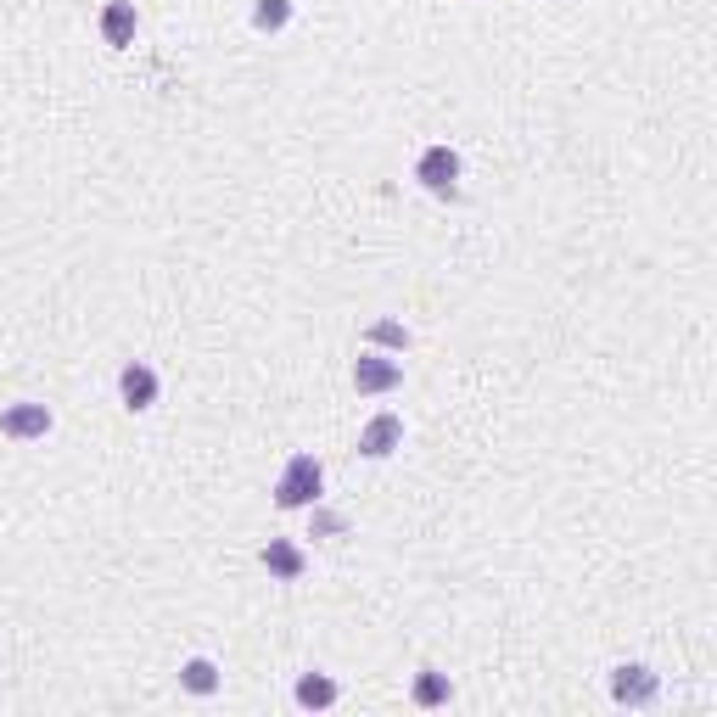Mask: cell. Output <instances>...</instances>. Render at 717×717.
<instances>
[{"instance_id":"6da1fadb","label":"cell","mask_w":717,"mask_h":717,"mask_svg":"<svg viewBox=\"0 0 717 717\" xmlns=\"http://www.w3.org/2000/svg\"><path fill=\"white\" fill-rule=\"evenodd\" d=\"M320 482H325L320 460H314V454H292V460H286V471H281V482H275V505H281V510H309V505H320Z\"/></svg>"},{"instance_id":"7a4b0ae2","label":"cell","mask_w":717,"mask_h":717,"mask_svg":"<svg viewBox=\"0 0 717 717\" xmlns=\"http://www.w3.org/2000/svg\"><path fill=\"white\" fill-rule=\"evenodd\" d=\"M415 180H421L426 191H437V197H449L454 180H460V152H449V146H426L421 163H415Z\"/></svg>"},{"instance_id":"3957f363","label":"cell","mask_w":717,"mask_h":717,"mask_svg":"<svg viewBox=\"0 0 717 717\" xmlns=\"http://www.w3.org/2000/svg\"><path fill=\"white\" fill-rule=\"evenodd\" d=\"M0 432L17 437V443H29V437H45V432H51V409H45V404H29V398H23V404H12L6 415H0Z\"/></svg>"},{"instance_id":"277c9868","label":"cell","mask_w":717,"mask_h":717,"mask_svg":"<svg viewBox=\"0 0 717 717\" xmlns=\"http://www.w3.org/2000/svg\"><path fill=\"white\" fill-rule=\"evenodd\" d=\"M118 393H124V409H152L157 404V370L152 365H124L118 370Z\"/></svg>"},{"instance_id":"5b68a950","label":"cell","mask_w":717,"mask_h":717,"mask_svg":"<svg viewBox=\"0 0 717 717\" xmlns=\"http://www.w3.org/2000/svg\"><path fill=\"white\" fill-rule=\"evenodd\" d=\"M398 443H404V421H398V415H376V421L359 432V454H365V460H387Z\"/></svg>"},{"instance_id":"8992f818","label":"cell","mask_w":717,"mask_h":717,"mask_svg":"<svg viewBox=\"0 0 717 717\" xmlns=\"http://www.w3.org/2000/svg\"><path fill=\"white\" fill-rule=\"evenodd\" d=\"M656 684H661V678L650 673V667H617L611 695H617L622 706H645V701H656Z\"/></svg>"},{"instance_id":"52a82bcc","label":"cell","mask_w":717,"mask_h":717,"mask_svg":"<svg viewBox=\"0 0 717 717\" xmlns=\"http://www.w3.org/2000/svg\"><path fill=\"white\" fill-rule=\"evenodd\" d=\"M398 381H404V370H398L393 359H376V353H370V359L353 365V387H359V393H387Z\"/></svg>"},{"instance_id":"ba28073f","label":"cell","mask_w":717,"mask_h":717,"mask_svg":"<svg viewBox=\"0 0 717 717\" xmlns=\"http://www.w3.org/2000/svg\"><path fill=\"white\" fill-rule=\"evenodd\" d=\"M337 695H342V689L331 684L325 673H303V678H297V689H292V701L303 706V712H320V706H331Z\"/></svg>"},{"instance_id":"9c48e42d","label":"cell","mask_w":717,"mask_h":717,"mask_svg":"<svg viewBox=\"0 0 717 717\" xmlns=\"http://www.w3.org/2000/svg\"><path fill=\"white\" fill-rule=\"evenodd\" d=\"M101 34H107V45H129V34H135V6H129V0H113V6L101 12Z\"/></svg>"},{"instance_id":"30bf717a","label":"cell","mask_w":717,"mask_h":717,"mask_svg":"<svg viewBox=\"0 0 717 717\" xmlns=\"http://www.w3.org/2000/svg\"><path fill=\"white\" fill-rule=\"evenodd\" d=\"M264 566L275 577H286V583H292V577H303V549L297 544H281V538H275V544L264 549Z\"/></svg>"},{"instance_id":"8fae6325","label":"cell","mask_w":717,"mask_h":717,"mask_svg":"<svg viewBox=\"0 0 717 717\" xmlns=\"http://www.w3.org/2000/svg\"><path fill=\"white\" fill-rule=\"evenodd\" d=\"M180 684L191 689V695H213L219 689V667H213L208 656H197V661H185V673H180Z\"/></svg>"},{"instance_id":"7c38bea8","label":"cell","mask_w":717,"mask_h":717,"mask_svg":"<svg viewBox=\"0 0 717 717\" xmlns=\"http://www.w3.org/2000/svg\"><path fill=\"white\" fill-rule=\"evenodd\" d=\"M449 695H454L449 673H421L415 678V706H449Z\"/></svg>"},{"instance_id":"4fadbf2b","label":"cell","mask_w":717,"mask_h":717,"mask_svg":"<svg viewBox=\"0 0 717 717\" xmlns=\"http://www.w3.org/2000/svg\"><path fill=\"white\" fill-rule=\"evenodd\" d=\"M286 23V0H264L258 6V29H281Z\"/></svg>"},{"instance_id":"5bb4252c","label":"cell","mask_w":717,"mask_h":717,"mask_svg":"<svg viewBox=\"0 0 717 717\" xmlns=\"http://www.w3.org/2000/svg\"><path fill=\"white\" fill-rule=\"evenodd\" d=\"M376 342H393V348H404V342H409V331H404V325H393V320H387V325H376Z\"/></svg>"},{"instance_id":"9a60e30c","label":"cell","mask_w":717,"mask_h":717,"mask_svg":"<svg viewBox=\"0 0 717 717\" xmlns=\"http://www.w3.org/2000/svg\"><path fill=\"white\" fill-rule=\"evenodd\" d=\"M342 527H348L342 516H314V533H342Z\"/></svg>"}]
</instances>
